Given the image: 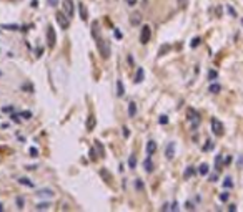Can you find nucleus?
Here are the masks:
<instances>
[{"instance_id": "1", "label": "nucleus", "mask_w": 243, "mask_h": 212, "mask_svg": "<svg viewBox=\"0 0 243 212\" xmlns=\"http://www.w3.org/2000/svg\"><path fill=\"white\" fill-rule=\"evenodd\" d=\"M97 48H98V52H100L102 58L107 60L110 56V46H108V41L102 38V37H97Z\"/></svg>"}, {"instance_id": "2", "label": "nucleus", "mask_w": 243, "mask_h": 212, "mask_svg": "<svg viewBox=\"0 0 243 212\" xmlns=\"http://www.w3.org/2000/svg\"><path fill=\"white\" fill-rule=\"evenodd\" d=\"M55 20H57V23L60 25V28H63V30H67L68 25H70V17H68L65 12H57L55 13Z\"/></svg>"}, {"instance_id": "3", "label": "nucleus", "mask_w": 243, "mask_h": 212, "mask_svg": "<svg viewBox=\"0 0 243 212\" xmlns=\"http://www.w3.org/2000/svg\"><path fill=\"white\" fill-rule=\"evenodd\" d=\"M152 38V28L148 25H143L142 26V33H140V43L142 45H147Z\"/></svg>"}, {"instance_id": "4", "label": "nucleus", "mask_w": 243, "mask_h": 212, "mask_svg": "<svg viewBox=\"0 0 243 212\" xmlns=\"http://www.w3.org/2000/svg\"><path fill=\"white\" fill-rule=\"evenodd\" d=\"M211 131H213V134H216V136H223L225 128H223V124H222L220 119H216V118L211 119Z\"/></svg>"}, {"instance_id": "5", "label": "nucleus", "mask_w": 243, "mask_h": 212, "mask_svg": "<svg viewBox=\"0 0 243 212\" xmlns=\"http://www.w3.org/2000/svg\"><path fill=\"white\" fill-rule=\"evenodd\" d=\"M187 118H188V121H192V124L196 126L198 123H200V119H202V116H200V113L196 111V109H193V108H188V113H187Z\"/></svg>"}, {"instance_id": "6", "label": "nucleus", "mask_w": 243, "mask_h": 212, "mask_svg": "<svg viewBox=\"0 0 243 212\" xmlns=\"http://www.w3.org/2000/svg\"><path fill=\"white\" fill-rule=\"evenodd\" d=\"M47 41H48V46H50V48H54L55 43H57V35H55L54 26L52 25L47 28Z\"/></svg>"}, {"instance_id": "7", "label": "nucleus", "mask_w": 243, "mask_h": 212, "mask_svg": "<svg viewBox=\"0 0 243 212\" xmlns=\"http://www.w3.org/2000/svg\"><path fill=\"white\" fill-rule=\"evenodd\" d=\"M62 5H63V12L67 13L68 17H72L75 12V7H73V0H63L62 2Z\"/></svg>"}, {"instance_id": "8", "label": "nucleus", "mask_w": 243, "mask_h": 212, "mask_svg": "<svg viewBox=\"0 0 243 212\" xmlns=\"http://www.w3.org/2000/svg\"><path fill=\"white\" fill-rule=\"evenodd\" d=\"M37 194V197H42V199H52L55 196V192L52 189H38V191H35Z\"/></svg>"}, {"instance_id": "9", "label": "nucleus", "mask_w": 243, "mask_h": 212, "mask_svg": "<svg viewBox=\"0 0 243 212\" xmlns=\"http://www.w3.org/2000/svg\"><path fill=\"white\" fill-rule=\"evenodd\" d=\"M165 156H167V159H173V158H175V144H173V143H170V144L167 146V149H165Z\"/></svg>"}, {"instance_id": "10", "label": "nucleus", "mask_w": 243, "mask_h": 212, "mask_svg": "<svg viewBox=\"0 0 243 212\" xmlns=\"http://www.w3.org/2000/svg\"><path fill=\"white\" fill-rule=\"evenodd\" d=\"M130 23H132V25H140V23H142V13H138V12L132 13V15H130Z\"/></svg>"}, {"instance_id": "11", "label": "nucleus", "mask_w": 243, "mask_h": 212, "mask_svg": "<svg viewBox=\"0 0 243 212\" xmlns=\"http://www.w3.org/2000/svg\"><path fill=\"white\" fill-rule=\"evenodd\" d=\"M78 13H80V18H82V22H87V20H88L87 7L83 5V3H80V5H78Z\"/></svg>"}, {"instance_id": "12", "label": "nucleus", "mask_w": 243, "mask_h": 212, "mask_svg": "<svg viewBox=\"0 0 243 212\" xmlns=\"http://www.w3.org/2000/svg\"><path fill=\"white\" fill-rule=\"evenodd\" d=\"M155 151H157V143L155 141H148L147 143V154L152 156V154H155Z\"/></svg>"}, {"instance_id": "13", "label": "nucleus", "mask_w": 243, "mask_h": 212, "mask_svg": "<svg viewBox=\"0 0 243 212\" xmlns=\"http://www.w3.org/2000/svg\"><path fill=\"white\" fill-rule=\"evenodd\" d=\"M137 114V105L133 103V101H130V105H128V116L130 118H133Z\"/></svg>"}, {"instance_id": "14", "label": "nucleus", "mask_w": 243, "mask_h": 212, "mask_svg": "<svg viewBox=\"0 0 243 212\" xmlns=\"http://www.w3.org/2000/svg\"><path fill=\"white\" fill-rule=\"evenodd\" d=\"M117 94H118V96H123V94H125V88H123L122 80H118V81H117Z\"/></svg>"}, {"instance_id": "15", "label": "nucleus", "mask_w": 243, "mask_h": 212, "mask_svg": "<svg viewBox=\"0 0 243 212\" xmlns=\"http://www.w3.org/2000/svg\"><path fill=\"white\" fill-rule=\"evenodd\" d=\"M142 81H143V68H137L135 83H142Z\"/></svg>"}, {"instance_id": "16", "label": "nucleus", "mask_w": 243, "mask_h": 212, "mask_svg": "<svg viewBox=\"0 0 243 212\" xmlns=\"http://www.w3.org/2000/svg\"><path fill=\"white\" fill-rule=\"evenodd\" d=\"M223 187H225V189H231V187H233V179L231 177H225V181H223Z\"/></svg>"}, {"instance_id": "17", "label": "nucleus", "mask_w": 243, "mask_h": 212, "mask_svg": "<svg viewBox=\"0 0 243 212\" xmlns=\"http://www.w3.org/2000/svg\"><path fill=\"white\" fill-rule=\"evenodd\" d=\"M2 28H3V30H19V28H22V26L14 25V23H3V25H2Z\"/></svg>"}, {"instance_id": "18", "label": "nucleus", "mask_w": 243, "mask_h": 212, "mask_svg": "<svg viewBox=\"0 0 243 212\" xmlns=\"http://www.w3.org/2000/svg\"><path fill=\"white\" fill-rule=\"evenodd\" d=\"M145 169H147L148 172H152L153 169H155V167H153V162H152V159H150V156L147 158V161H145Z\"/></svg>"}, {"instance_id": "19", "label": "nucleus", "mask_w": 243, "mask_h": 212, "mask_svg": "<svg viewBox=\"0 0 243 212\" xmlns=\"http://www.w3.org/2000/svg\"><path fill=\"white\" fill-rule=\"evenodd\" d=\"M19 182L23 184V186H28V187H34V182H32L30 179H27V177H20V179H19Z\"/></svg>"}, {"instance_id": "20", "label": "nucleus", "mask_w": 243, "mask_h": 212, "mask_svg": "<svg viewBox=\"0 0 243 212\" xmlns=\"http://www.w3.org/2000/svg\"><path fill=\"white\" fill-rule=\"evenodd\" d=\"M198 172H200L202 176H207V174H208V164H202L200 169H198Z\"/></svg>"}, {"instance_id": "21", "label": "nucleus", "mask_w": 243, "mask_h": 212, "mask_svg": "<svg viewBox=\"0 0 243 212\" xmlns=\"http://www.w3.org/2000/svg\"><path fill=\"white\" fill-rule=\"evenodd\" d=\"M193 174H195V169H193V167H188V169H185V179L192 177Z\"/></svg>"}, {"instance_id": "22", "label": "nucleus", "mask_w": 243, "mask_h": 212, "mask_svg": "<svg viewBox=\"0 0 243 212\" xmlns=\"http://www.w3.org/2000/svg\"><path fill=\"white\" fill-rule=\"evenodd\" d=\"M128 166L132 167V169H133V167L137 166V158H135V156H130V159H128Z\"/></svg>"}, {"instance_id": "23", "label": "nucleus", "mask_w": 243, "mask_h": 212, "mask_svg": "<svg viewBox=\"0 0 243 212\" xmlns=\"http://www.w3.org/2000/svg\"><path fill=\"white\" fill-rule=\"evenodd\" d=\"M50 204H37V211H47Z\"/></svg>"}, {"instance_id": "24", "label": "nucleus", "mask_w": 243, "mask_h": 212, "mask_svg": "<svg viewBox=\"0 0 243 212\" xmlns=\"http://www.w3.org/2000/svg\"><path fill=\"white\" fill-rule=\"evenodd\" d=\"M220 91V85H211L210 86V93H218Z\"/></svg>"}, {"instance_id": "25", "label": "nucleus", "mask_w": 243, "mask_h": 212, "mask_svg": "<svg viewBox=\"0 0 243 212\" xmlns=\"http://www.w3.org/2000/svg\"><path fill=\"white\" fill-rule=\"evenodd\" d=\"M20 116H22V118H25V119H30V118H32V113H30V111H22Z\"/></svg>"}, {"instance_id": "26", "label": "nucleus", "mask_w": 243, "mask_h": 212, "mask_svg": "<svg viewBox=\"0 0 243 212\" xmlns=\"http://www.w3.org/2000/svg\"><path fill=\"white\" fill-rule=\"evenodd\" d=\"M220 200H222V202H227V200H228V192H223V194H220Z\"/></svg>"}, {"instance_id": "27", "label": "nucleus", "mask_w": 243, "mask_h": 212, "mask_svg": "<svg viewBox=\"0 0 243 212\" xmlns=\"http://www.w3.org/2000/svg\"><path fill=\"white\" fill-rule=\"evenodd\" d=\"M188 0H178V8H185Z\"/></svg>"}, {"instance_id": "28", "label": "nucleus", "mask_w": 243, "mask_h": 212, "mask_svg": "<svg viewBox=\"0 0 243 212\" xmlns=\"http://www.w3.org/2000/svg\"><path fill=\"white\" fill-rule=\"evenodd\" d=\"M125 2H127V5H128V7H135L138 0H125Z\"/></svg>"}, {"instance_id": "29", "label": "nucleus", "mask_w": 243, "mask_h": 212, "mask_svg": "<svg viewBox=\"0 0 243 212\" xmlns=\"http://www.w3.org/2000/svg\"><path fill=\"white\" fill-rule=\"evenodd\" d=\"M17 205H19V207H23V197H17Z\"/></svg>"}, {"instance_id": "30", "label": "nucleus", "mask_w": 243, "mask_h": 212, "mask_svg": "<svg viewBox=\"0 0 243 212\" xmlns=\"http://www.w3.org/2000/svg\"><path fill=\"white\" fill-rule=\"evenodd\" d=\"M160 123H162V124H167V123H168V118H167V116H160Z\"/></svg>"}, {"instance_id": "31", "label": "nucleus", "mask_w": 243, "mask_h": 212, "mask_svg": "<svg viewBox=\"0 0 243 212\" xmlns=\"http://www.w3.org/2000/svg\"><path fill=\"white\" fill-rule=\"evenodd\" d=\"M137 186H138V187H137L138 191H142V189H143V182H142V181H140V179L137 181Z\"/></svg>"}, {"instance_id": "32", "label": "nucleus", "mask_w": 243, "mask_h": 212, "mask_svg": "<svg viewBox=\"0 0 243 212\" xmlns=\"http://www.w3.org/2000/svg\"><path fill=\"white\" fill-rule=\"evenodd\" d=\"M57 3H58V0H48V5L50 7H55Z\"/></svg>"}, {"instance_id": "33", "label": "nucleus", "mask_w": 243, "mask_h": 212, "mask_svg": "<svg viewBox=\"0 0 243 212\" xmlns=\"http://www.w3.org/2000/svg\"><path fill=\"white\" fill-rule=\"evenodd\" d=\"M228 12L231 13V17H236V12L233 10V7H228Z\"/></svg>"}, {"instance_id": "34", "label": "nucleus", "mask_w": 243, "mask_h": 212, "mask_svg": "<svg viewBox=\"0 0 243 212\" xmlns=\"http://www.w3.org/2000/svg\"><path fill=\"white\" fill-rule=\"evenodd\" d=\"M12 119H14L15 123H20V118H19L17 114H12Z\"/></svg>"}, {"instance_id": "35", "label": "nucleus", "mask_w": 243, "mask_h": 212, "mask_svg": "<svg viewBox=\"0 0 243 212\" xmlns=\"http://www.w3.org/2000/svg\"><path fill=\"white\" fill-rule=\"evenodd\" d=\"M165 52H168V46H163V48H160V55H163Z\"/></svg>"}, {"instance_id": "36", "label": "nucleus", "mask_w": 243, "mask_h": 212, "mask_svg": "<svg viewBox=\"0 0 243 212\" xmlns=\"http://www.w3.org/2000/svg\"><path fill=\"white\" fill-rule=\"evenodd\" d=\"M12 109H14L12 106H5V108H3V111H5V113H10V111H12Z\"/></svg>"}, {"instance_id": "37", "label": "nucleus", "mask_w": 243, "mask_h": 212, "mask_svg": "<svg viewBox=\"0 0 243 212\" xmlns=\"http://www.w3.org/2000/svg\"><path fill=\"white\" fill-rule=\"evenodd\" d=\"M216 17H222V8L220 7H216Z\"/></svg>"}, {"instance_id": "38", "label": "nucleus", "mask_w": 243, "mask_h": 212, "mask_svg": "<svg viewBox=\"0 0 243 212\" xmlns=\"http://www.w3.org/2000/svg\"><path fill=\"white\" fill-rule=\"evenodd\" d=\"M30 154H32V156H37V149H34V147H32V149H30Z\"/></svg>"}, {"instance_id": "39", "label": "nucleus", "mask_w": 243, "mask_h": 212, "mask_svg": "<svg viewBox=\"0 0 243 212\" xmlns=\"http://www.w3.org/2000/svg\"><path fill=\"white\" fill-rule=\"evenodd\" d=\"M230 162H231V158H230V156L228 158H225V164H230Z\"/></svg>"}, {"instance_id": "40", "label": "nucleus", "mask_w": 243, "mask_h": 212, "mask_svg": "<svg viewBox=\"0 0 243 212\" xmlns=\"http://www.w3.org/2000/svg\"><path fill=\"white\" fill-rule=\"evenodd\" d=\"M198 41H200V38H195V40H193V43H192V45H193V46H196V45H198Z\"/></svg>"}, {"instance_id": "41", "label": "nucleus", "mask_w": 243, "mask_h": 212, "mask_svg": "<svg viewBox=\"0 0 243 212\" xmlns=\"http://www.w3.org/2000/svg\"><path fill=\"white\" fill-rule=\"evenodd\" d=\"M193 207H195V205H193V204H190V202H187V209H193Z\"/></svg>"}, {"instance_id": "42", "label": "nucleus", "mask_w": 243, "mask_h": 212, "mask_svg": "<svg viewBox=\"0 0 243 212\" xmlns=\"http://www.w3.org/2000/svg\"><path fill=\"white\" fill-rule=\"evenodd\" d=\"M3 211V204H0V212Z\"/></svg>"}, {"instance_id": "43", "label": "nucleus", "mask_w": 243, "mask_h": 212, "mask_svg": "<svg viewBox=\"0 0 243 212\" xmlns=\"http://www.w3.org/2000/svg\"><path fill=\"white\" fill-rule=\"evenodd\" d=\"M0 75H2V73H0Z\"/></svg>"}]
</instances>
